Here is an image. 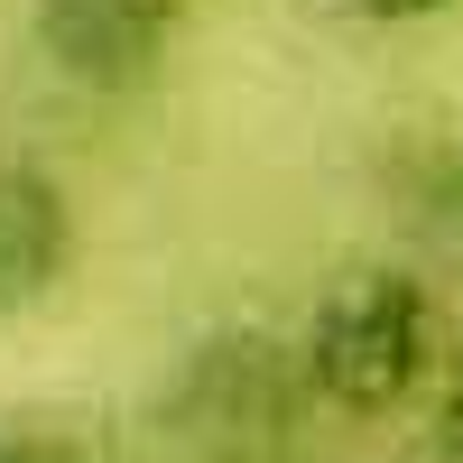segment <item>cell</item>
Masks as SVG:
<instances>
[{
  "mask_svg": "<svg viewBox=\"0 0 463 463\" xmlns=\"http://www.w3.org/2000/svg\"><path fill=\"white\" fill-rule=\"evenodd\" d=\"M445 306L417 269H353L316 297L306 316V390L316 408L343 417H399V408H427V380L445 362Z\"/></svg>",
  "mask_w": 463,
  "mask_h": 463,
  "instance_id": "6da1fadb",
  "label": "cell"
},
{
  "mask_svg": "<svg viewBox=\"0 0 463 463\" xmlns=\"http://www.w3.org/2000/svg\"><path fill=\"white\" fill-rule=\"evenodd\" d=\"M306 408H316V390H306L297 343L213 334L185 353L176 390H167V436L195 463H288Z\"/></svg>",
  "mask_w": 463,
  "mask_h": 463,
  "instance_id": "7a4b0ae2",
  "label": "cell"
},
{
  "mask_svg": "<svg viewBox=\"0 0 463 463\" xmlns=\"http://www.w3.org/2000/svg\"><path fill=\"white\" fill-rule=\"evenodd\" d=\"M185 0H28V47L74 93H139L176 56Z\"/></svg>",
  "mask_w": 463,
  "mask_h": 463,
  "instance_id": "3957f363",
  "label": "cell"
},
{
  "mask_svg": "<svg viewBox=\"0 0 463 463\" xmlns=\"http://www.w3.org/2000/svg\"><path fill=\"white\" fill-rule=\"evenodd\" d=\"M74 269V204L47 167H0V325L47 306Z\"/></svg>",
  "mask_w": 463,
  "mask_h": 463,
  "instance_id": "277c9868",
  "label": "cell"
},
{
  "mask_svg": "<svg viewBox=\"0 0 463 463\" xmlns=\"http://www.w3.org/2000/svg\"><path fill=\"white\" fill-rule=\"evenodd\" d=\"M399 213H408V232H417L445 269H463V139H436V148H417V158H408Z\"/></svg>",
  "mask_w": 463,
  "mask_h": 463,
  "instance_id": "5b68a950",
  "label": "cell"
},
{
  "mask_svg": "<svg viewBox=\"0 0 463 463\" xmlns=\"http://www.w3.org/2000/svg\"><path fill=\"white\" fill-rule=\"evenodd\" d=\"M0 463H102V454L65 417H0Z\"/></svg>",
  "mask_w": 463,
  "mask_h": 463,
  "instance_id": "8992f818",
  "label": "cell"
},
{
  "mask_svg": "<svg viewBox=\"0 0 463 463\" xmlns=\"http://www.w3.org/2000/svg\"><path fill=\"white\" fill-rule=\"evenodd\" d=\"M427 454L436 463H463V325L445 334V362L427 380Z\"/></svg>",
  "mask_w": 463,
  "mask_h": 463,
  "instance_id": "52a82bcc",
  "label": "cell"
},
{
  "mask_svg": "<svg viewBox=\"0 0 463 463\" xmlns=\"http://www.w3.org/2000/svg\"><path fill=\"white\" fill-rule=\"evenodd\" d=\"M334 10H353V19H371V28H417V19L463 10V0H334Z\"/></svg>",
  "mask_w": 463,
  "mask_h": 463,
  "instance_id": "ba28073f",
  "label": "cell"
}]
</instances>
